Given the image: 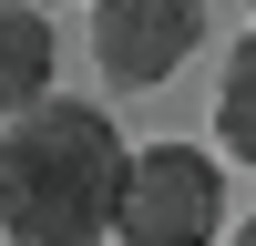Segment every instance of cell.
<instances>
[{"label": "cell", "instance_id": "obj_1", "mask_svg": "<svg viewBox=\"0 0 256 246\" xmlns=\"http://www.w3.org/2000/svg\"><path fill=\"white\" fill-rule=\"evenodd\" d=\"M123 134L102 102L52 92L0 134V236L10 246H113L123 216Z\"/></svg>", "mask_w": 256, "mask_h": 246}, {"label": "cell", "instance_id": "obj_2", "mask_svg": "<svg viewBox=\"0 0 256 246\" xmlns=\"http://www.w3.org/2000/svg\"><path fill=\"white\" fill-rule=\"evenodd\" d=\"M216 226H226V164L205 144H144L123 164L113 246H216Z\"/></svg>", "mask_w": 256, "mask_h": 246}, {"label": "cell", "instance_id": "obj_3", "mask_svg": "<svg viewBox=\"0 0 256 246\" xmlns=\"http://www.w3.org/2000/svg\"><path fill=\"white\" fill-rule=\"evenodd\" d=\"M205 41V0H92V62L123 92H154L195 62Z\"/></svg>", "mask_w": 256, "mask_h": 246}, {"label": "cell", "instance_id": "obj_4", "mask_svg": "<svg viewBox=\"0 0 256 246\" xmlns=\"http://www.w3.org/2000/svg\"><path fill=\"white\" fill-rule=\"evenodd\" d=\"M52 62H62L52 10L41 0H0V113H41L52 102Z\"/></svg>", "mask_w": 256, "mask_h": 246}, {"label": "cell", "instance_id": "obj_5", "mask_svg": "<svg viewBox=\"0 0 256 246\" xmlns=\"http://www.w3.org/2000/svg\"><path fill=\"white\" fill-rule=\"evenodd\" d=\"M216 134H226V154L256 174V31L226 52V82H216Z\"/></svg>", "mask_w": 256, "mask_h": 246}, {"label": "cell", "instance_id": "obj_6", "mask_svg": "<svg viewBox=\"0 0 256 246\" xmlns=\"http://www.w3.org/2000/svg\"><path fill=\"white\" fill-rule=\"evenodd\" d=\"M236 246H256V216H246V226H236Z\"/></svg>", "mask_w": 256, "mask_h": 246}, {"label": "cell", "instance_id": "obj_7", "mask_svg": "<svg viewBox=\"0 0 256 246\" xmlns=\"http://www.w3.org/2000/svg\"><path fill=\"white\" fill-rule=\"evenodd\" d=\"M0 246H10V236H0Z\"/></svg>", "mask_w": 256, "mask_h": 246}]
</instances>
